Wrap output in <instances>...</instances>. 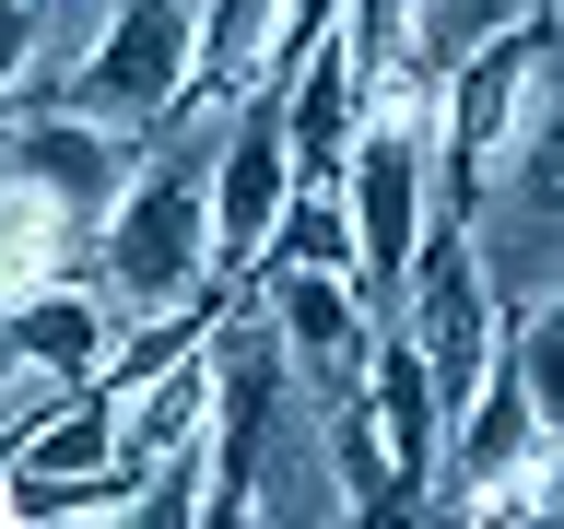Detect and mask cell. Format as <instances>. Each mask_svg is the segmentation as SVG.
<instances>
[{"instance_id":"1","label":"cell","mask_w":564,"mask_h":529,"mask_svg":"<svg viewBox=\"0 0 564 529\" xmlns=\"http://www.w3.org/2000/svg\"><path fill=\"white\" fill-rule=\"evenodd\" d=\"M294 188H306V165L282 130V83H247L224 106V141H212V271H224V294H247V271L271 259V224Z\"/></svg>"},{"instance_id":"2","label":"cell","mask_w":564,"mask_h":529,"mask_svg":"<svg viewBox=\"0 0 564 529\" xmlns=\"http://www.w3.org/2000/svg\"><path fill=\"white\" fill-rule=\"evenodd\" d=\"M83 271H95V212L0 130V317L35 306L47 282H83Z\"/></svg>"},{"instance_id":"3","label":"cell","mask_w":564,"mask_h":529,"mask_svg":"<svg viewBox=\"0 0 564 529\" xmlns=\"http://www.w3.org/2000/svg\"><path fill=\"white\" fill-rule=\"evenodd\" d=\"M365 400H377V435H388V471L412 494V518L435 506V458H447V377H435V353L388 317L377 353H365Z\"/></svg>"},{"instance_id":"4","label":"cell","mask_w":564,"mask_h":529,"mask_svg":"<svg viewBox=\"0 0 564 529\" xmlns=\"http://www.w3.org/2000/svg\"><path fill=\"white\" fill-rule=\"evenodd\" d=\"M271 259H294V271H352V282H365V236H352L341 176H306V188L282 201V224H271Z\"/></svg>"},{"instance_id":"5","label":"cell","mask_w":564,"mask_h":529,"mask_svg":"<svg viewBox=\"0 0 564 529\" xmlns=\"http://www.w3.org/2000/svg\"><path fill=\"white\" fill-rule=\"evenodd\" d=\"M458 518H482V529H506V518H564V423H541V435H529V447L506 458Z\"/></svg>"},{"instance_id":"6","label":"cell","mask_w":564,"mask_h":529,"mask_svg":"<svg viewBox=\"0 0 564 529\" xmlns=\"http://www.w3.org/2000/svg\"><path fill=\"white\" fill-rule=\"evenodd\" d=\"M541 12L553 0H423V47L458 71V60H482V47H506V35H529Z\"/></svg>"},{"instance_id":"7","label":"cell","mask_w":564,"mask_h":529,"mask_svg":"<svg viewBox=\"0 0 564 529\" xmlns=\"http://www.w3.org/2000/svg\"><path fill=\"white\" fill-rule=\"evenodd\" d=\"M553 24H564V0H553Z\"/></svg>"}]
</instances>
